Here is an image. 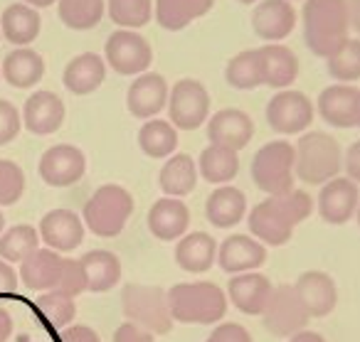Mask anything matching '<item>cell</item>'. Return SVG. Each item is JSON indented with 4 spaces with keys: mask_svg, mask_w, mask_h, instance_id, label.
Segmentation results:
<instances>
[{
    "mask_svg": "<svg viewBox=\"0 0 360 342\" xmlns=\"http://www.w3.org/2000/svg\"><path fill=\"white\" fill-rule=\"evenodd\" d=\"M11 332H13V317L6 308L0 305V342H8Z\"/></svg>",
    "mask_w": 360,
    "mask_h": 342,
    "instance_id": "f907efd6",
    "label": "cell"
},
{
    "mask_svg": "<svg viewBox=\"0 0 360 342\" xmlns=\"http://www.w3.org/2000/svg\"><path fill=\"white\" fill-rule=\"evenodd\" d=\"M343 168H345V178H350L355 185H360V140H355V143L345 150Z\"/></svg>",
    "mask_w": 360,
    "mask_h": 342,
    "instance_id": "7dc6e473",
    "label": "cell"
},
{
    "mask_svg": "<svg viewBox=\"0 0 360 342\" xmlns=\"http://www.w3.org/2000/svg\"><path fill=\"white\" fill-rule=\"evenodd\" d=\"M104 0H60V20L72 30H91L104 18Z\"/></svg>",
    "mask_w": 360,
    "mask_h": 342,
    "instance_id": "74e56055",
    "label": "cell"
},
{
    "mask_svg": "<svg viewBox=\"0 0 360 342\" xmlns=\"http://www.w3.org/2000/svg\"><path fill=\"white\" fill-rule=\"evenodd\" d=\"M106 77V62L96 52H82L67 65L65 86L77 96L91 94L101 86Z\"/></svg>",
    "mask_w": 360,
    "mask_h": 342,
    "instance_id": "f1b7e54d",
    "label": "cell"
},
{
    "mask_svg": "<svg viewBox=\"0 0 360 342\" xmlns=\"http://www.w3.org/2000/svg\"><path fill=\"white\" fill-rule=\"evenodd\" d=\"M3 229H6V217H3V209H0V234H3Z\"/></svg>",
    "mask_w": 360,
    "mask_h": 342,
    "instance_id": "9f6ffc18",
    "label": "cell"
},
{
    "mask_svg": "<svg viewBox=\"0 0 360 342\" xmlns=\"http://www.w3.org/2000/svg\"><path fill=\"white\" fill-rule=\"evenodd\" d=\"M18 281H20V278H18L15 268H13L8 261H3V258H0V298L13 296V293L18 291V286H20Z\"/></svg>",
    "mask_w": 360,
    "mask_h": 342,
    "instance_id": "c3c4849f",
    "label": "cell"
},
{
    "mask_svg": "<svg viewBox=\"0 0 360 342\" xmlns=\"http://www.w3.org/2000/svg\"><path fill=\"white\" fill-rule=\"evenodd\" d=\"M79 263L86 276V291L106 293L121 281V261L111 251L94 249V251L84 254Z\"/></svg>",
    "mask_w": 360,
    "mask_h": 342,
    "instance_id": "1f68e13d",
    "label": "cell"
},
{
    "mask_svg": "<svg viewBox=\"0 0 360 342\" xmlns=\"http://www.w3.org/2000/svg\"><path fill=\"white\" fill-rule=\"evenodd\" d=\"M353 126H358V129H360V89H358V94H355V109H353Z\"/></svg>",
    "mask_w": 360,
    "mask_h": 342,
    "instance_id": "11a10c76",
    "label": "cell"
},
{
    "mask_svg": "<svg viewBox=\"0 0 360 342\" xmlns=\"http://www.w3.org/2000/svg\"><path fill=\"white\" fill-rule=\"evenodd\" d=\"M355 222H358V227H360V204H358V209H355Z\"/></svg>",
    "mask_w": 360,
    "mask_h": 342,
    "instance_id": "6f0895ef",
    "label": "cell"
},
{
    "mask_svg": "<svg viewBox=\"0 0 360 342\" xmlns=\"http://www.w3.org/2000/svg\"><path fill=\"white\" fill-rule=\"evenodd\" d=\"M37 310H40L42 317H47L55 327H67L77 315L75 298L65 296V293H57V291L42 293V296L37 298Z\"/></svg>",
    "mask_w": 360,
    "mask_h": 342,
    "instance_id": "60d3db41",
    "label": "cell"
},
{
    "mask_svg": "<svg viewBox=\"0 0 360 342\" xmlns=\"http://www.w3.org/2000/svg\"><path fill=\"white\" fill-rule=\"evenodd\" d=\"M252 136H255V121L242 109H220L207 121L210 145H222L240 153L245 145H250Z\"/></svg>",
    "mask_w": 360,
    "mask_h": 342,
    "instance_id": "5bb4252c",
    "label": "cell"
},
{
    "mask_svg": "<svg viewBox=\"0 0 360 342\" xmlns=\"http://www.w3.org/2000/svg\"><path fill=\"white\" fill-rule=\"evenodd\" d=\"M114 342H153V335L143 327L134 325V322H124V325L116 327Z\"/></svg>",
    "mask_w": 360,
    "mask_h": 342,
    "instance_id": "bcb514c9",
    "label": "cell"
},
{
    "mask_svg": "<svg viewBox=\"0 0 360 342\" xmlns=\"http://www.w3.org/2000/svg\"><path fill=\"white\" fill-rule=\"evenodd\" d=\"M134 212V197L121 185H101L84 204V224L96 237H119Z\"/></svg>",
    "mask_w": 360,
    "mask_h": 342,
    "instance_id": "8992f818",
    "label": "cell"
},
{
    "mask_svg": "<svg viewBox=\"0 0 360 342\" xmlns=\"http://www.w3.org/2000/svg\"><path fill=\"white\" fill-rule=\"evenodd\" d=\"M198 173L212 185H227L240 173V155L222 145H207L198 160Z\"/></svg>",
    "mask_w": 360,
    "mask_h": 342,
    "instance_id": "836d02e7",
    "label": "cell"
},
{
    "mask_svg": "<svg viewBox=\"0 0 360 342\" xmlns=\"http://www.w3.org/2000/svg\"><path fill=\"white\" fill-rule=\"evenodd\" d=\"M348 22L355 32H360V0H348Z\"/></svg>",
    "mask_w": 360,
    "mask_h": 342,
    "instance_id": "816d5d0a",
    "label": "cell"
},
{
    "mask_svg": "<svg viewBox=\"0 0 360 342\" xmlns=\"http://www.w3.org/2000/svg\"><path fill=\"white\" fill-rule=\"evenodd\" d=\"M168 81L155 72H143L126 94V106L136 119H155L168 104Z\"/></svg>",
    "mask_w": 360,
    "mask_h": 342,
    "instance_id": "ac0fdd59",
    "label": "cell"
},
{
    "mask_svg": "<svg viewBox=\"0 0 360 342\" xmlns=\"http://www.w3.org/2000/svg\"><path fill=\"white\" fill-rule=\"evenodd\" d=\"M37 234L52 251H75L84 242V224L72 209H52L42 217Z\"/></svg>",
    "mask_w": 360,
    "mask_h": 342,
    "instance_id": "9a60e30c",
    "label": "cell"
},
{
    "mask_svg": "<svg viewBox=\"0 0 360 342\" xmlns=\"http://www.w3.org/2000/svg\"><path fill=\"white\" fill-rule=\"evenodd\" d=\"M205 214L210 219V224L220 229L235 227L242 222V217L247 214V197L240 188L235 185H220L210 192L205 202Z\"/></svg>",
    "mask_w": 360,
    "mask_h": 342,
    "instance_id": "484cf974",
    "label": "cell"
},
{
    "mask_svg": "<svg viewBox=\"0 0 360 342\" xmlns=\"http://www.w3.org/2000/svg\"><path fill=\"white\" fill-rule=\"evenodd\" d=\"M264 261L266 246L250 234H232L217 246V263H220L222 271L232 273V276L257 271Z\"/></svg>",
    "mask_w": 360,
    "mask_h": 342,
    "instance_id": "2e32d148",
    "label": "cell"
},
{
    "mask_svg": "<svg viewBox=\"0 0 360 342\" xmlns=\"http://www.w3.org/2000/svg\"><path fill=\"white\" fill-rule=\"evenodd\" d=\"M124 315L129 322L148 330L150 335H165L173 327V315L168 308V293L160 286L129 283L121 293Z\"/></svg>",
    "mask_w": 360,
    "mask_h": 342,
    "instance_id": "5b68a950",
    "label": "cell"
},
{
    "mask_svg": "<svg viewBox=\"0 0 360 342\" xmlns=\"http://www.w3.org/2000/svg\"><path fill=\"white\" fill-rule=\"evenodd\" d=\"M40 249V234L30 224H15L0 234V258L8 263H22Z\"/></svg>",
    "mask_w": 360,
    "mask_h": 342,
    "instance_id": "8d00e7d4",
    "label": "cell"
},
{
    "mask_svg": "<svg viewBox=\"0 0 360 342\" xmlns=\"http://www.w3.org/2000/svg\"><path fill=\"white\" fill-rule=\"evenodd\" d=\"M3 79L15 89H30L45 77V60L35 50L18 47L3 62Z\"/></svg>",
    "mask_w": 360,
    "mask_h": 342,
    "instance_id": "4dcf8cb0",
    "label": "cell"
},
{
    "mask_svg": "<svg viewBox=\"0 0 360 342\" xmlns=\"http://www.w3.org/2000/svg\"><path fill=\"white\" fill-rule=\"evenodd\" d=\"M301 303L311 317H326L338 305V286L335 278L326 271H304L294 283Z\"/></svg>",
    "mask_w": 360,
    "mask_h": 342,
    "instance_id": "e0dca14e",
    "label": "cell"
},
{
    "mask_svg": "<svg viewBox=\"0 0 360 342\" xmlns=\"http://www.w3.org/2000/svg\"><path fill=\"white\" fill-rule=\"evenodd\" d=\"M62 263H65V258H62L60 254L52 251V249L40 246L20 263L22 286H25L27 291H37V293L55 291L62 276Z\"/></svg>",
    "mask_w": 360,
    "mask_h": 342,
    "instance_id": "603a6c76",
    "label": "cell"
},
{
    "mask_svg": "<svg viewBox=\"0 0 360 342\" xmlns=\"http://www.w3.org/2000/svg\"><path fill=\"white\" fill-rule=\"evenodd\" d=\"M62 342H101L91 327L86 325H67L62 330Z\"/></svg>",
    "mask_w": 360,
    "mask_h": 342,
    "instance_id": "681fc988",
    "label": "cell"
},
{
    "mask_svg": "<svg viewBox=\"0 0 360 342\" xmlns=\"http://www.w3.org/2000/svg\"><path fill=\"white\" fill-rule=\"evenodd\" d=\"M266 121L276 133H304L314 124V101L299 89H281L266 104Z\"/></svg>",
    "mask_w": 360,
    "mask_h": 342,
    "instance_id": "30bf717a",
    "label": "cell"
},
{
    "mask_svg": "<svg viewBox=\"0 0 360 342\" xmlns=\"http://www.w3.org/2000/svg\"><path fill=\"white\" fill-rule=\"evenodd\" d=\"M355 94H358V86L353 84L326 86L319 94V101H316L321 119L333 129H350L353 126Z\"/></svg>",
    "mask_w": 360,
    "mask_h": 342,
    "instance_id": "4316f807",
    "label": "cell"
},
{
    "mask_svg": "<svg viewBox=\"0 0 360 342\" xmlns=\"http://www.w3.org/2000/svg\"><path fill=\"white\" fill-rule=\"evenodd\" d=\"M328 74L335 79V84H353L360 79V37H348L345 45L335 55L326 60Z\"/></svg>",
    "mask_w": 360,
    "mask_h": 342,
    "instance_id": "f35d334b",
    "label": "cell"
},
{
    "mask_svg": "<svg viewBox=\"0 0 360 342\" xmlns=\"http://www.w3.org/2000/svg\"><path fill=\"white\" fill-rule=\"evenodd\" d=\"M225 79L232 89H240V91H250L264 84L259 50H245L232 57L225 67Z\"/></svg>",
    "mask_w": 360,
    "mask_h": 342,
    "instance_id": "d590c367",
    "label": "cell"
},
{
    "mask_svg": "<svg viewBox=\"0 0 360 342\" xmlns=\"http://www.w3.org/2000/svg\"><path fill=\"white\" fill-rule=\"evenodd\" d=\"M217 261V242L205 232L180 237L175 244V263L188 273H205Z\"/></svg>",
    "mask_w": 360,
    "mask_h": 342,
    "instance_id": "d4e9b609",
    "label": "cell"
},
{
    "mask_svg": "<svg viewBox=\"0 0 360 342\" xmlns=\"http://www.w3.org/2000/svg\"><path fill=\"white\" fill-rule=\"evenodd\" d=\"M57 293H65V296H79V293L86 291V276H84V268L77 258H65L62 263V276L60 283L55 288Z\"/></svg>",
    "mask_w": 360,
    "mask_h": 342,
    "instance_id": "7bdbcfd3",
    "label": "cell"
},
{
    "mask_svg": "<svg viewBox=\"0 0 360 342\" xmlns=\"http://www.w3.org/2000/svg\"><path fill=\"white\" fill-rule=\"evenodd\" d=\"M106 11L121 30L143 27L150 20V0H106Z\"/></svg>",
    "mask_w": 360,
    "mask_h": 342,
    "instance_id": "ab89813d",
    "label": "cell"
},
{
    "mask_svg": "<svg viewBox=\"0 0 360 342\" xmlns=\"http://www.w3.org/2000/svg\"><path fill=\"white\" fill-rule=\"evenodd\" d=\"M252 27L266 42H281L296 27V11L291 0H262L252 11Z\"/></svg>",
    "mask_w": 360,
    "mask_h": 342,
    "instance_id": "ffe728a7",
    "label": "cell"
},
{
    "mask_svg": "<svg viewBox=\"0 0 360 342\" xmlns=\"http://www.w3.org/2000/svg\"><path fill=\"white\" fill-rule=\"evenodd\" d=\"M40 13L25 3L8 6L0 18V32L15 47H27L30 42H35V37L40 35Z\"/></svg>",
    "mask_w": 360,
    "mask_h": 342,
    "instance_id": "83f0119b",
    "label": "cell"
},
{
    "mask_svg": "<svg viewBox=\"0 0 360 342\" xmlns=\"http://www.w3.org/2000/svg\"><path fill=\"white\" fill-rule=\"evenodd\" d=\"M301 18L306 47L316 57L328 60L350 37L348 0H306Z\"/></svg>",
    "mask_w": 360,
    "mask_h": 342,
    "instance_id": "7a4b0ae2",
    "label": "cell"
},
{
    "mask_svg": "<svg viewBox=\"0 0 360 342\" xmlns=\"http://www.w3.org/2000/svg\"><path fill=\"white\" fill-rule=\"evenodd\" d=\"M106 65L124 77H139L153 62V50L148 40L136 30H116L106 40Z\"/></svg>",
    "mask_w": 360,
    "mask_h": 342,
    "instance_id": "8fae6325",
    "label": "cell"
},
{
    "mask_svg": "<svg viewBox=\"0 0 360 342\" xmlns=\"http://www.w3.org/2000/svg\"><path fill=\"white\" fill-rule=\"evenodd\" d=\"M360 204V190L350 178H333L321 185L319 192V214L323 222L333 227H343L355 217V209Z\"/></svg>",
    "mask_w": 360,
    "mask_h": 342,
    "instance_id": "4fadbf2b",
    "label": "cell"
},
{
    "mask_svg": "<svg viewBox=\"0 0 360 342\" xmlns=\"http://www.w3.org/2000/svg\"><path fill=\"white\" fill-rule=\"evenodd\" d=\"M37 173L52 188H70L79 183L86 173V155L77 145L60 143L45 150L37 165Z\"/></svg>",
    "mask_w": 360,
    "mask_h": 342,
    "instance_id": "7c38bea8",
    "label": "cell"
},
{
    "mask_svg": "<svg viewBox=\"0 0 360 342\" xmlns=\"http://www.w3.org/2000/svg\"><path fill=\"white\" fill-rule=\"evenodd\" d=\"M289 342H326V337L314 330H301V332H296V335H291Z\"/></svg>",
    "mask_w": 360,
    "mask_h": 342,
    "instance_id": "f5cc1de1",
    "label": "cell"
},
{
    "mask_svg": "<svg viewBox=\"0 0 360 342\" xmlns=\"http://www.w3.org/2000/svg\"><path fill=\"white\" fill-rule=\"evenodd\" d=\"M257 50H259L262 72H264V86H271L276 91L289 89L299 77V57L294 55V50L281 42H269Z\"/></svg>",
    "mask_w": 360,
    "mask_h": 342,
    "instance_id": "cb8c5ba5",
    "label": "cell"
},
{
    "mask_svg": "<svg viewBox=\"0 0 360 342\" xmlns=\"http://www.w3.org/2000/svg\"><path fill=\"white\" fill-rule=\"evenodd\" d=\"M205 342H252V335L240 322H222L210 332Z\"/></svg>",
    "mask_w": 360,
    "mask_h": 342,
    "instance_id": "f6af8a7d",
    "label": "cell"
},
{
    "mask_svg": "<svg viewBox=\"0 0 360 342\" xmlns=\"http://www.w3.org/2000/svg\"><path fill=\"white\" fill-rule=\"evenodd\" d=\"M215 0H155V20L160 27L178 32L193 20L207 15Z\"/></svg>",
    "mask_w": 360,
    "mask_h": 342,
    "instance_id": "d6a6232c",
    "label": "cell"
},
{
    "mask_svg": "<svg viewBox=\"0 0 360 342\" xmlns=\"http://www.w3.org/2000/svg\"><path fill=\"white\" fill-rule=\"evenodd\" d=\"M191 224V209L178 197H160L148 212V229L160 242H178L186 237Z\"/></svg>",
    "mask_w": 360,
    "mask_h": 342,
    "instance_id": "7402d4cb",
    "label": "cell"
},
{
    "mask_svg": "<svg viewBox=\"0 0 360 342\" xmlns=\"http://www.w3.org/2000/svg\"><path fill=\"white\" fill-rule=\"evenodd\" d=\"M294 175L306 185H326L343 168L340 143L326 131H306L294 145Z\"/></svg>",
    "mask_w": 360,
    "mask_h": 342,
    "instance_id": "277c9868",
    "label": "cell"
},
{
    "mask_svg": "<svg viewBox=\"0 0 360 342\" xmlns=\"http://www.w3.org/2000/svg\"><path fill=\"white\" fill-rule=\"evenodd\" d=\"M271 281L259 271L237 273L227 283V301L245 315H262L271 296Z\"/></svg>",
    "mask_w": 360,
    "mask_h": 342,
    "instance_id": "d6986e66",
    "label": "cell"
},
{
    "mask_svg": "<svg viewBox=\"0 0 360 342\" xmlns=\"http://www.w3.org/2000/svg\"><path fill=\"white\" fill-rule=\"evenodd\" d=\"M22 3H25V6H30V8H47V6H52V3H55V0H22Z\"/></svg>",
    "mask_w": 360,
    "mask_h": 342,
    "instance_id": "db71d44e",
    "label": "cell"
},
{
    "mask_svg": "<svg viewBox=\"0 0 360 342\" xmlns=\"http://www.w3.org/2000/svg\"><path fill=\"white\" fill-rule=\"evenodd\" d=\"M314 199L306 190H289L284 195L266 197L264 202L255 204V209L247 217L252 237L264 246H284L294 234L296 224L311 217Z\"/></svg>",
    "mask_w": 360,
    "mask_h": 342,
    "instance_id": "6da1fadb",
    "label": "cell"
},
{
    "mask_svg": "<svg viewBox=\"0 0 360 342\" xmlns=\"http://www.w3.org/2000/svg\"><path fill=\"white\" fill-rule=\"evenodd\" d=\"M170 114V124L180 131H195L210 116V94H207L205 84L198 79H180L168 91V104H165Z\"/></svg>",
    "mask_w": 360,
    "mask_h": 342,
    "instance_id": "9c48e42d",
    "label": "cell"
},
{
    "mask_svg": "<svg viewBox=\"0 0 360 342\" xmlns=\"http://www.w3.org/2000/svg\"><path fill=\"white\" fill-rule=\"evenodd\" d=\"M158 185L165 197H186L198 185V163L188 153H175L158 173Z\"/></svg>",
    "mask_w": 360,
    "mask_h": 342,
    "instance_id": "f546056e",
    "label": "cell"
},
{
    "mask_svg": "<svg viewBox=\"0 0 360 342\" xmlns=\"http://www.w3.org/2000/svg\"><path fill=\"white\" fill-rule=\"evenodd\" d=\"M139 145L148 158H168L178 148V129L170 121L148 119L139 131Z\"/></svg>",
    "mask_w": 360,
    "mask_h": 342,
    "instance_id": "e575fe53",
    "label": "cell"
},
{
    "mask_svg": "<svg viewBox=\"0 0 360 342\" xmlns=\"http://www.w3.org/2000/svg\"><path fill=\"white\" fill-rule=\"evenodd\" d=\"M168 293L173 322L183 325H215L227 313V293L210 281L178 283Z\"/></svg>",
    "mask_w": 360,
    "mask_h": 342,
    "instance_id": "3957f363",
    "label": "cell"
},
{
    "mask_svg": "<svg viewBox=\"0 0 360 342\" xmlns=\"http://www.w3.org/2000/svg\"><path fill=\"white\" fill-rule=\"evenodd\" d=\"M25 192V173L13 160H0V204H15Z\"/></svg>",
    "mask_w": 360,
    "mask_h": 342,
    "instance_id": "b9f144b4",
    "label": "cell"
},
{
    "mask_svg": "<svg viewBox=\"0 0 360 342\" xmlns=\"http://www.w3.org/2000/svg\"><path fill=\"white\" fill-rule=\"evenodd\" d=\"M294 143L289 140H269L255 153L252 160V180L269 197L294 190Z\"/></svg>",
    "mask_w": 360,
    "mask_h": 342,
    "instance_id": "52a82bcc",
    "label": "cell"
},
{
    "mask_svg": "<svg viewBox=\"0 0 360 342\" xmlns=\"http://www.w3.org/2000/svg\"><path fill=\"white\" fill-rule=\"evenodd\" d=\"M65 104L55 91H35L30 99L25 101L22 109V124L30 133L35 136H50L55 131H60V126L65 124Z\"/></svg>",
    "mask_w": 360,
    "mask_h": 342,
    "instance_id": "44dd1931",
    "label": "cell"
},
{
    "mask_svg": "<svg viewBox=\"0 0 360 342\" xmlns=\"http://www.w3.org/2000/svg\"><path fill=\"white\" fill-rule=\"evenodd\" d=\"M240 3H245V6H252V3H257V0H240Z\"/></svg>",
    "mask_w": 360,
    "mask_h": 342,
    "instance_id": "680465c9",
    "label": "cell"
},
{
    "mask_svg": "<svg viewBox=\"0 0 360 342\" xmlns=\"http://www.w3.org/2000/svg\"><path fill=\"white\" fill-rule=\"evenodd\" d=\"M262 317H264V327L276 337L296 335V332L306 330L311 320L294 283H279L271 288V296L262 310Z\"/></svg>",
    "mask_w": 360,
    "mask_h": 342,
    "instance_id": "ba28073f",
    "label": "cell"
},
{
    "mask_svg": "<svg viewBox=\"0 0 360 342\" xmlns=\"http://www.w3.org/2000/svg\"><path fill=\"white\" fill-rule=\"evenodd\" d=\"M22 116L11 101L0 99V145L11 143L18 133H20Z\"/></svg>",
    "mask_w": 360,
    "mask_h": 342,
    "instance_id": "ee69618b",
    "label": "cell"
},
{
    "mask_svg": "<svg viewBox=\"0 0 360 342\" xmlns=\"http://www.w3.org/2000/svg\"><path fill=\"white\" fill-rule=\"evenodd\" d=\"M0 77H3V72H0Z\"/></svg>",
    "mask_w": 360,
    "mask_h": 342,
    "instance_id": "91938a15",
    "label": "cell"
}]
</instances>
